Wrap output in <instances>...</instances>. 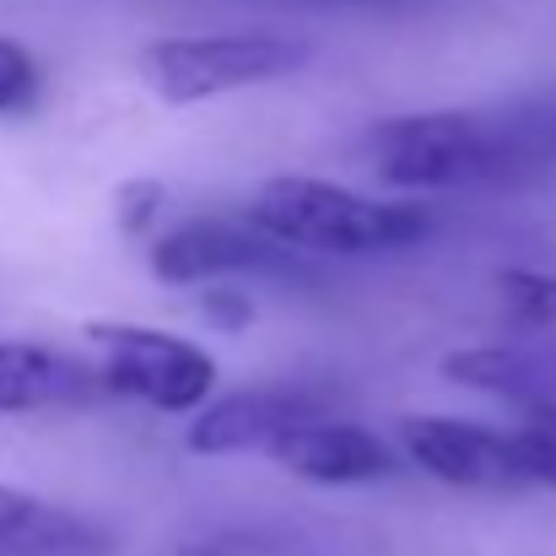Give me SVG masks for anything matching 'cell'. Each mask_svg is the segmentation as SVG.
Wrapping results in <instances>:
<instances>
[{
    "instance_id": "obj_1",
    "label": "cell",
    "mask_w": 556,
    "mask_h": 556,
    "mask_svg": "<svg viewBox=\"0 0 556 556\" xmlns=\"http://www.w3.org/2000/svg\"><path fill=\"white\" fill-rule=\"evenodd\" d=\"M363 168L394 194L535 185L556 174V92L492 109L383 114L363 136Z\"/></svg>"
},
{
    "instance_id": "obj_2",
    "label": "cell",
    "mask_w": 556,
    "mask_h": 556,
    "mask_svg": "<svg viewBox=\"0 0 556 556\" xmlns=\"http://www.w3.org/2000/svg\"><path fill=\"white\" fill-rule=\"evenodd\" d=\"M243 216L292 254L319 260H372L400 254L432 238V205L405 194H368V189L314 179V174H276L249 194Z\"/></svg>"
},
{
    "instance_id": "obj_3",
    "label": "cell",
    "mask_w": 556,
    "mask_h": 556,
    "mask_svg": "<svg viewBox=\"0 0 556 556\" xmlns=\"http://www.w3.org/2000/svg\"><path fill=\"white\" fill-rule=\"evenodd\" d=\"M308 60H314L308 38L270 33V27H243V33H168V38H152L136 54V71H141V87L157 103L194 109V103H216L227 92L287 81Z\"/></svg>"
},
{
    "instance_id": "obj_4",
    "label": "cell",
    "mask_w": 556,
    "mask_h": 556,
    "mask_svg": "<svg viewBox=\"0 0 556 556\" xmlns=\"http://www.w3.org/2000/svg\"><path fill=\"white\" fill-rule=\"evenodd\" d=\"M81 346H87V368L98 372L103 394L136 400L157 416H189L216 394V357L200 341L174 336L163 325L87 319Z\"/></svg>"
},
{
    "instance_id": "obj_5",
    "label": "cell",
    "mask_w": 556,
    "mask_h": 556,
    "mask_svg": "<svg viewBox=\"0 0 556 556\" xmlns=\"http://www.w3.org/2000/svg\"><path fill=\"white\" fill-rule=\"evenodd\" d=\"M298 254L270 243L249 216H189L147 238V270L168 287H211L243 270H292Z\"/></svg>"
},
{
    "instance_id": "obj_6",
    "label": "cell",
    "mask_w": 556,
    "mask_h": 556,
    "mask_svg": "<svg viewBox=\"0 0 556 556\" xmlns=\"http://www.w3.org/2000/svg\"><path fill=\"white\" fill-rule=\"evenodd\" d=\"M405 459L454 492H519L530 486L514 432L465 421V416H405L400 421Z\"/></svg>"
},
{
    "instance_id": "obj_7",
    "label": "cell",
    "mask_w": 556,
    "mask_h": 556,
    "mask_svg": "<svg viewBox=\"0 0 556 556\" xmlns=\"http://www.w3.org/2000/svg\"><path fill=\"white\" fill-rule=\"evenodd\" d=\"M265 459L281 476L308 481V486H372L394 470V454L378 432L346 416H330L325 405H308L298 421H287L270 438Z\"/></svg>"
},
{
    "instance_id": "obj_8",
    "label": "cell",
    "mask_w": 556,
    "mask_h": 556,
    "mask_svg": "<svg viewBox=\"0 0 556 556\" xmlns=\"http://www.w3.org/2000/svg\"><path fill=\"white\" fill-rule=\"evenodd\" d=\"M308 405H319L303 389H232V394H211L200 410H189L185 421V448L200 459H238V454H265L270 438L298 421Z\"/></svg>"
},
{
    "instance_id": "obj_9",
    "label": "cell",
    "mask_w": 556,
    "mask_h": 556,
    "mask_svg": "<svg viewBox=\"0 0 556 556\" xmlns=\"http://www.w3.org/2000/svg\"><path fill=\"white\" fill-rule=\"evenodd\" d=\"M103 394L98 372L43 341H0V416L71 410Z\"/></svg>"
},
{
    "instance_id": "obj_10",
    "label": "cell",
    "mask_w": 556,
    "mask_h": 556,
    "mask_svg": "<svg viewBox=\"0 0 556 556\" xmlns=\"http://www.w3.org/2000/svg\"><path fill=\"white\" fill-rule=\"evenodd\" d=\"M438 372L448 383H459V389L508 400L519 410L552 405L556 400V383H552V372H546V363L535 352H525V346H508V341H497V346H459V352H448L438 363Z\"/></svg>"
},
{
    "instance_id": "obj_11",
    "label": "cell",
    "mask_w": 556,
    "mask_h": 556,
    "mask_svg": "<svg viewBox=\"0 0 556 556\" xmlns=\"http://www.w3.org/2000/svg\"><path fill=\"white\" fill-rule=\"evenodd\" d=\"M92 541L98 535L76 514L0 481V556H81Z\"/></svg>"
},
{
    "instance_id": "obj_12",
    "label": "cell",
    "mask_w": 556,
    "mask_h": 556,
    "mask_svg": "<svg viewBox=\"0 0 556 556\" xmlns=\"http://www.w3.org/2000/svg\"><path fill=\"white\" fill-rule=\"evenodd\" d=\"M497 303H503V319L514 330L546 336V330H556V270H541V265L497 270Z\"/></svg>"
},
{
    "instance_id": "obj_13",
    "label": "cell",
    "mask_w": 556,
    "mask_h": 556,
    "mask_svg": "<svg viewBox=\"0 0 556 556\" xmlns=\"http://www.w3.org/2000/svg\"><path fill=\"white\" fill-rule=\"evenodd\" d=\"M514 443H519V459H525L530 486H552L556 492V400L552 405H530V410H519Z\"/></svg>"
},
{
    "instance_id": "obj_14",
    "label": "cell",
    "mask_w": 556,
    "mask_h": 556,
    "mask_svg": "<svg viewBox=\"0 0 556 556\" xmlns=\"http://www.w3.org/2000/svg\"><path fill=\"white\" fill-rule=\"evenodd\" d=\"M38 92H43V71H38L33 49L0 33V119L27 114L38 103Z\"/></svg>"
},
{
    "instance_id": "obj_15",
    "label": "cell",
    "mask_w": 556,
    "mask_h": 556,
    "mask_svg": "<svg viewBox=\"0 0 556 556\" xmlns=\"http://www.w3.org/2000/svg\"><path fill=\"white\" fill-rule=\"evenodd\" d=\"M163 211H168V185L163 179H125L114 189V222L125 238H152L163 227Z\"/></svg>"
},
{
    "instance_id": "obj_16",
    "label": "cell",
    "mask_w": 556,
    "mask_h": 556,
    "mask_svg": "<svg viewBox=\"0 0 556 556\" xmlns=\"http://www.w3.org/2000/svg\"><path fill=\"white\" fill-rule=\"evenodd\" d=\"M200 319L216 325L222 336H238V330H249L254 303H249V292H238V287H205V298H200Z\"/></svg>"
},
{
    "instance_id": "obj_17",
    "label": "cell",
    "mask_w": 556,
    "mask_h": 556,
    "mask_svg": "<svg viewBox=\"0 0 556 556\" xmlns=\"http://www.w3.org/2000/svg\"><path fill=\"white\" fill-rule=\"evenodd\" d=\"M168 556H249V552H232V546H200V541H194V546H174Z\"/></svg>"
},
{
    "instance_id": "obj_18",
    "label": "cell",
    "mask_w": 556,
    "mask_h": 556,
    "mask_svg": "<svg viewBox=\"0 0 556 556\" xmlns=\"http://www.w3.org/2000/svg\"><path fill=\"white\" fill-rule=\"evenodd\" d=\"M303 5H416V0H303Z\"/></svg>"
}]
</instances>
